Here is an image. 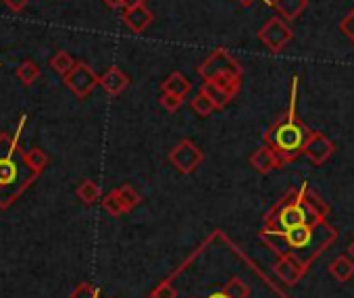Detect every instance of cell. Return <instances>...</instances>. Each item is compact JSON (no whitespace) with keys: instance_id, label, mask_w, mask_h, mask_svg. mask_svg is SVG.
Listing matches in <instances>:
<instances>
[{"instance_id":"obj_6","label":"cell","mask_w":354,"mask_h":298,"mask_svg":"<svg viewBox=\"0 0 354 298\" xmlns=\"http://www.w3.org/2000/svg\"><path fill=\"white\" fill-rule=\"evenodd\" d=\"M223 73H236V75H242V67L240 63L225 50V48H217L213 50L198 67V75L203 80H215L217 75H223Z\"/></svg>"},{"instance_id":"obj_14","label":"cell","mask_w":354,"mask_h":298,"mask_svg":"<svg viewBox=\"0 0 354 298\" xmlns=\"http://www.w3.org/2000/svg\"><path fill=\"white\" fill-rule=\"evenodd\" d=\"M327 271H329V275H331L337 283H346V281H350V279L354 277V261H352L350 257H346V254L335 257V259L329 263Z\"/></svg>"},{"instance_id":"obj_5","label":"cell","mask_w":354,"mask_h":298,"mask_svg":"<svg viewBox=\"0 0 354 298\" xmlns=\"http://www.w3.org/2000/svg\"><path fill=\"white\" fill-rule=\"evenodd\" d=\"M205 161V153L192 142V140H182L177 146L171 148L169 153V163L180 171V174H194Z\"/></svg>"},{"instance_id":"obj_35","label":"cell","mask_w":354,"mask_h":298,"mask_svg":"<svg viewBox=\"0 0 354 298\" xmlns=\"http://www.w3.org/2000/svg\"><path fill=\"white\" fill-rule=\"evenodd\" d=\"M209 298H230V296H227V292H225V290L221 288V290H217V292H213V294H211Z\"/></svg>"},{"instance_id":"obj_23","label":"cell","mask_w":354,"mask_h":298,"mask_svg":"<svg viewBox=\"0 0 354 298\" xmlns=\"http://www.w3.org/2000/svg\"><path fill=\"white\" fill-rule=\"evenodd\" d=\"M240 80H242V75H236V73H223V75H217L215 80H211V82H215L219 88H223L232 98H236V94L240 92Z\"/></svg>"},{"instance_id":"obj_9","label":"cell","mask_w":354,"mask_h":298,"mask_svg":"<svg viewBox=\"0 0 354 298\" xmlns=\"http://www.w3.org/2000/svg\"><path fill=\"white\" fill-rule=\"evenodd\" d=\"M335 153V144L321 131H310L304 144V157L310 159L313 165H323Z\"/></svg>"},{"instance_id":"obj_31","label":"cell","mask_w":354,"mask_h":298,"mask_svg":"<svg viewBox=\"0 0 354 298\" xmlns=\"http://www.w3.org/2000/svg\"><path fill=\"white\" fill-rule=\"evenodd\" d=\"M5 5L13 11V13H21L28 7V0H5Z\"/></svg>"},{"instance_id":"obj_12","label":"cell","mask_w":354,"mask_h":298,"mask_svg":"<svg viewBox=\"0 0 354 298\" xmlns=\"http://www.w3.org/2000/svg\"><path fill=\"white\" fill-rule=\"evenodd\" d=\"M100 86H102V90H104L106 94L119 96L121 92L127 90L129 77H127V73L121 71L119 67H111L109 71H104V73L100 75Z\"/></svg>"},{"instance_id":"obj_2","label":"cell","mask_w":354,"mask_h":298,"mask_svg":"<svg viewBox=\"0 0 354 298\" xmlns=\"http://www.w3.org/2000/svg\"><path fill=\"white\" fill-rule=\"evenodd\" d=\"M26 121L28 115H21V121L13 136L7 131L0 133V209H9L38 178V174L28 167L26 153L19 146V136Z\"/></svg>"},{"instance_id":"obj_22","label":"cell","mask_w":354,"mask_h":298,"mask_svg":"<svg viewBox=\"0 0 354 298\" xmlns=\"http://www.w3.org/2000/svg\"><path fill=\"white\" fill-rule=\"evenodd\" d=\"M73 65H75L73 57H71L69 53H65V50H59V53L50 59V67H53V71H55V73H59V75H63V77L73 69Z\"/></svg>"},{"instance_id":"obj_7","label":"cell","mask_w":354,"mask_h":298,"mask_svg":"<svg viewBox=\"0 0 354 298\" xmlns=\"http://www.w3.org/2000/svg\"><path fill=\"white\" fill-rule=\"evenodd\" d=\"M65 80V86L77 96V98H86L92 94V90L96 86H100V75H96V71L84 63V61H77L73 65V69L63 77Z\"/></svg>"},{"instance_id":"obj_11","label":"cell","mask_w":354,"mask_h":298,"mask_svg":"<svg viewBox=\"0 0 354 298\" xmlns=\"http://www.w3.org/2000/svg\"><path fill=\"white\" fill-rule=\"evenodd\" d=\"M250 165H252L254 171H259V174H263V176H265V174H271V171H275V169H279V167H283L281 159L275 155V151H271V148H269L267 144H263L261 148H257V151L252 153Z\"/></svg>"},{"instance_id":"obj_34","label":"cell","mask_w":354,"mask_h":298,"mask_svg":"<svg viewBox=\"0 0 354 298\" xmlns=\"http://www.w3.org/2000/svg\"><path fill=\"white\" fill-rule=\"evenodd\" d=\"M240 5H244V7H248V5H252L254 0H238ZM261 3H265V5H271L273 7V0H261Z\"/></svg>"},{"instance_id":"obj_26","label":"cell","mask_w":354,"mask_h":298,"mask_svg":"<svg viewBox=\"0 0 354 298\" xmlns=\"http://www.w3.org/2000/svg\"><path fill=\"white\" fill-rule=\"evenodd\" d=\"M102 207H104V211H106L111 217H121V215L125 213V209H123L119 196L115 194V190H111V192L102 198Z\"/></svg>"},{"instance_id":"obj_24","label":"cell","mask_w":354,"mask_h":298,"mask_svg":"<svg viewBox=\"0 0 354 298\" xmlns=\"http://www.w3.org/2000/svg\"><path fill=\"white\" fill-rule=\"evenodd\" d=\"M192 109H194V113H196L198 117H209L213 111H217L215 102H213L207 94H203V92H198V94L192 98Z\"/></svg>"},{"instance_id":"obj_15","label":"cell","mask_w":354,"mask_h":298,"mask_svg":"<svg viewBox=\"0 0 354 298\" xmlns=\"http://www.w3.org/2000/svg\"><path fill=\"white\" fill-rule=\"evenodd\" d=\"M273 7L286 21H294L304 13L308 0H273Z\"/></svg>"},{"instance_id":"obj_25","label":"cell","mask_w":354,"mask_h":298,"mask_svg":"<svg viewBox=\"0 0 354 298\" xmlns=\"http://www.w3.org/2000/svg\"><path fill=\"white\" fill-rule=\"evenodd\" d=\"M223 290L227 292L230 298H248V294H250V288H248L246 281H242L240 277H232V279L223 286Z\"/></svg>"},{"instance_id":"obj_16","label":"cell","mask_w":354,"mask_h":298,"mask_svg":"<svg viewBox=\"0 0 354 298\" xmlns=\"http://www.w3.org/2000/svg\"><path fill=\"white\" fill-rule=\"evenodd\" d=\"M160 88H162V92H167V94H177V96H184V98H186V94L192 90V84H190V80H188L186 75H182L180 71H175V73H171V75L160 84Z\"/></svg>"},{"instance_id":"obj_27","label":"cell","mask_w":354,"mask_h":298,"mask_svg":"<svg viewBox=\"0 0 354 298\" xmlns=\"http://www.w3.org/2000/svg\"><path fill=\"white\" fill-rule=\"evenodd\" d=\"M160 104L169 111V113H175L177 109H180L184 104V96H177V94H167L162 92L160 96Z\"/></svg>"},{"instance_id":"obj_10","label":"cell","mask_w":354,"mask_h":298,"mask_svg":"<svg viewBox=\"0 0 354 298\" xmlns=\"http://www.w3.org/2000/svg\"><path fill=\"white\" fill-rule=\"evenodd\" d=\"M273 271L277 273V277L281 281H286V286H296L306 275V269L302 267V263L298 259H294L292 254L277 257V261L273 265Z\"/></svg>"},{"instance_id":"obj_21","label":"cell","mask_w":354,"mask_h":298,"mask_svg":"<svg viewBox=\"0 0 354 298\" xmlns=\"http://www.w3.org/2000/svg\"><path fill=\"white\" fill-rule=\"evenodd\" d=\"M38 77H40V67H38L36 61H24V63L17 67V80H19L24 86H32Z\"/></svg>"},{"instance_id":"obj_28","label":"cell","mask_w":354,"mask_h":298,"mask_svg":"<svg viewBox=\"0 0 354 298\" xmlns=\"http://www.w3.org/2000/svg\"><path fill=\"white\" fill-rule=\"evenodd\" d=\"M98 288L96 286H92V283H80L75 290H73V294H71V298H98Z\"/></svg>"},{"instance_id":"obj_3","label":"cell","mask_w":354,"mask_h":298,"mask_svg":"<svg viewBox=\"0 0 354 298\" xmlns=\"http://www.w3.org/2000/svg\"><path fill=\"white\" fill-rule=\"evenodd\" d=\"M329 205L308 188L304 182L302 186L290 190L267 215H265V230L286 232L292 227L308 225L323 221L329 215Z\"/></svg>"},{"instance_id":"obj_4","label":"cell","mask_w":354,"mask_h":298,"mask_svg":"<svg viewBox=\"0 0 354 298\" xmlns=\"http://www.w3.org/2000/svg\"><path fill=\"white\" fill-rule=\"evenodd\" d=\"M296 96H298V77L294 75L288 111L267 129L263 138V144H267L271 151H275V155L281 159L283 165L304 155V144L310 136V129L306 127V123L296 117Z\"/></svg>"},{"instance_id":"obj_33","label":"cell","mask_w":354,"mask_h":298,"mask_svg":"<svg viewBox=\"0 0 354 298\" xmlns=\"http://www.w3.org/2000/svg\"><path fill=\"white\" fill-rule=\"evenodd\" d=\"M102 3H104L109 9H113V11H117V9H123V0H102Z\"/></svg>"},{"instance_id":"obj_36","label":"cell","mask_w":354,"mask_h":298,"mask_svg":"<svg viewBox=\"0 0 354 298\" xmlns=\"http://www.w3.org/2000/svg\"><path fill=\"white\" fill-rule=\"evenodd\" d=\"M348 257L354 261V240H352V242H350V246H348Z\"/></svg>"},{"instance_id":"obj_18","label":"cell","mask_w":354,"mask_h":298,"mask_svg":"<svg viewBox=\"0 0 354 298\" xmlns=\"http://www.w3.org/2000/svg\"><path fill=\"white\" fill-rule=\"evenodd\" d=\"M75 194H77V198H80L84 205H94V203L100 198V188H98V184H96V182H92V180H84V182L77 186Z\"/></svg>"},{"instance_id":"obj_8","label":"cell","mask_w":354,"mask_h":298,"mask_svg":"<svg viewBox=\"0 0 354 298\" xmlns=\"http://www.w3.org/2000/svg\"><path fill=\"white\" fill-rule=\"evenodd\" d=\"M294 38L292 28L286 24V19L281 17H271L261 30H259V40L271 50V53H279L286 48V44Z\"/></svg>"},{"instance_id":"obj_29","label":"cell","mask_w":354,"mask_h":298,"mask_svg":"<svg viewBox=\"0 0 354 298\" xmlns=\"http://www.w3.org/2000/svg\"><path fill=\"white\" fill-rule=\"evenodd\" d=\"M339 28H342V34H344V36L354 44V9L346 15V19L342 21V26H339Z\"/></svg>"},{"instance_id":"obj_32","label":"cell","mask_w":354,"mask_h":298,"mask_svg":"<svg viewBox=\"0 0 354 298\" xmlns=\"http://www.w3.org/2000/svg\"><path fill=\"white\" fill-rule=\"evenodd\" d=\"M146 0H123V9H136V7H142Z\"/></svg>"},{"instance_id":"obj_19","label":"cell","mask_w":354,"mask_h":298,"mask_svg":"<svg viewBox=\"0 0 354 298\" xmlns=\"http://www.w3.org/2000/svg\"><path fill=\"white\" fill-rule=\"evenodd\" d=\"M115 194L119 196V201H121V205H123L125 213L133 211V209L142 203V196H140V194H138L129 184H125V186H121V188H115Z\"/></svg>"},{"instance_id":"obj_1","label":"cell","mask_w":354,"mask_h":298,"mask_svg":"<svg viewBox=\"0 0 354 298\" xmlns=\"http://www.w3.org/2000/svg\"><path fill=\"white\" fill-rule=\"evenodd\" d=\"M259 238L277 257L292 254L308 271V267L335 242L337 232H335L333 225H329L323 219V221L300 225V227H292V230H286V232L263 230L259 234Z\"/></svg>"},{"instance_id":"obj_13","label":"cell","mask_w":354,"mask_h":298,"mask_svg":"<svg viewBox=\"0 0 354 298\" xmlns=\"http://www.w3.org/2000/svg\"><path fill=\"white\" fill-rule=\"evenodd\" d=\"M152 19H154V15H152V11H150L146 5L136 7V9H125V11H123V24H125L131 32H136V34L144 32V30L152 24Z\"/></svg>"},{"instance_id":"obj_30","label":"cell","mask_w":354,"mask_h":298,"mask_svg":"<svg viewBox=\"0 0 354 298\" xmlns=\"http://www.w3.org/2000/svg\"><path fill=\"white\" fill-rule=\"evenodd\" d=\"M175 296H177V290L169 281H162L152 294V298H175Z\"/></svg>"},{"instance_id":"obj_20","label":"cell","mask_w":354,"mask_h":298,"mask_svg":"<svg viewBox=\"0 0 354 298\" xmlns=\"http://www.w3.org/2000/svg\"><path fill=\"white\" fill-rule=\"evenodd\" d=\"M48 155L42 151V148H32L30 153H26V163H28V167L34 171V174H42L46 167H48Z\"/></svg>"},{"instance_id":"obj_17","label":"cell","mask_w":354,"mask_h":298,"mask_svg":"<svg viewBox=\"0 0 354 298\" xmlns=\"http://www.w3.org/2000/svg\"><path fill=\"white\" fill-rule=\"evenodd\" d=\"M201 92L203 94H207L213 102H215V106L217 109H223V106H227L234 98L223 90V88H219L215 82H211V80H205L203 82V86H201Z\"/></svg>"}]
</instances>
